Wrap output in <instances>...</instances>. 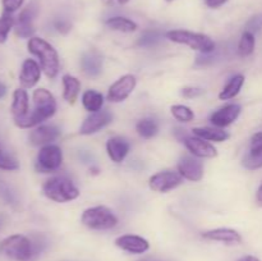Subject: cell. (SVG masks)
<instances>
[{
  "label": "cell",
  "instance_id": "obj_1",
  "mask_svg": "<svg viewBox=\"0 0 262 261\" xmlns=\"http://www.w3.org/2000/svg\"><path fill=\"white\" fill-rule=\"evenodd\" d=\"M48 246L41 234L28 238L22 234L9 235L0 242V252L15 261H35Z\"/></svg>",
  "mask_w": 262,
  "mask_h": 261
},
{
  "label": "cell",
  "instance_id": "obj_2",
  "mask_svg": "<svg viewBox=\"0 0 262 261\" xmlns=\"http://www.w3.org/2000/svg\"><path fill=\"white\" fill-rule=\"evenodd\" d=\"M33 104L35 107L31 113H28L26 117L14 119L17 127L23 128H32L38 125L43 120L53 117L56 112V101L55 97L53 96L50 91L46 89H37L33 91Z\"/></svg>",
  "mask_w": 262,
  "mask_h": 261
},
{
  "label": "cell",
  "instance_id": "obj_3",
  "mask_svg": "<svg viewBox=\"0 0 262 261\" xmlns=\"http://www.w3.org/2000/svg\"><path fill=\"white\" fill-rule=\"evenodd\" d=\"M28 51L37 56L41 69L48 78L53 79L59 73V55L53 45L40 37H31L27 44Z\"/></svg>",
  "mask_w": 262,
  "mask_h": 261
},
{
  "label": "cell",
  "instance_id": "obj_4",
  "mask_svg": "<svg viewBox=\"0 0 262 261\" xmlns=\"http://www.w3.org/2000/svg\"><path fill=\"white\" fill-rule=\"evenodd\" d=\"M42 192L49 200L54 202L73 201L79 196V191L73 182L67 177H53L48 179L42 186Z\"/></svg>",
  "mask_w": 262,
  "mask_h": 261
},
{
  "label": "cell",
  "instance_id": "obj_5",
  "mask_svg": "<svg viewBox=\"0 0 262 261\" xmlns=\"http://www.w3.org/2000/svg\"><path fill=\"white\" fill-rule=\"evenodd\" d=\"M166 38L176 44H183L202 54H211L215 50V42L204 33L192 32L187 30H173L166 32Z\"/></svg>",
  "mask_w": 262,
  "mask_h": 261
},
{
  "label": "cell",
  "instance_id": "obj_6",
  "mask_svg": "<svg viewBox=\"0 0 262 261\" xmlns=\"http://www.w3.org/2000/svg\"><path fill=\"white\" fill-rule=\"evenodd\" d=\"M81 222L92 230H107L117 227L118 217L109 207L94 206L84 210Z\"/></svg>",
  "mask_w": 262,
  "mask_h": 261
},
{
  "label": "cell",
  "instance_id": "obj_7",
  "mask_svg": "<svg viewBox=\"0 0 262 261\" xmlns=\"http://www.w3.org/2000/svg\"><path fill=\"white\" fill-rule=\"evenodd\" d=\"M61 163H63V153L59 146H42L36 159V170L38 173H53L60 168Z\"/></svg>",
  "mask_w": 262,
  "mask_h": 261
},
{
  "label": "cell",
  "instance_id": "obj_8",
  "mask_svg": "<svg viewBox=\"0 0 262 261\" xmlns=\"http://www.w3.org/2000/svg\"><path fill=\"white\" fill-rule=\"evenodd\" d=\"M38 14V4L37 2H31L22 12L19 13L17 18V22L14 23L15 35L18 37L28 38L32 37L35 33V26H33V20Z\"/></svg>",
  "mask_w": 262,
  "mask_h": 261
},
{
  "label": "cell",
  "instance_id": "obj_9",
  "mask_svg": "<svg viewBox=\"0 0 262 261\" xmlns=\"http://www.w3.org/2000/svg\"><path fill=\"white\" fill-rule=\"evenodd\" d=\"M182 183H183V177L177 171L171 170L159 171L148 179L150 188L155 192H161V193L171 191V189L181 186Z\"/></svg>",
  "mask_w": 262,
  "mask_h": 261
},
{
  "label": "cell",
  "instance_id": "obj_10",
  "mask_svg": "<svg viewBox=\"0 0 262 261\" xmlns=\"http://www.w3.org/2000/svg\"><path fill=\"white\" fill-rule=\"evenodd\" d=\"M137 84V79L132 74H125V76L120 77L117 82L109 87L107 91V100L110 102H122L129 96L136 89Z\"/></svg>",
  "mask_w": 262,
  "mask_h": 261
},
{
  "label": "cell",
  "instance_id": "obj_11",
  "mask_svg": "<svg viewBox=\"0 0 262 261\" xmlns=\"http://www.w3.org/2000/svg\"><path fill=\"white\" fill-rule=\"evenodd\" d=\"M178 171L184 179L199 182L204 177V164L194 156L184 155L178 161Z\"/></svg>",
  "mask_w": 262,
  "mask_h": 261
},
{
  "label": "cell",
  "instance_id": "obj_12",
  "mask_svg": "<svg viewBox=\"0 0 262 261\" xmlns=\"http://www.w3.org/2000/svg\"><path fill=\"white\" fill-rule=\"evenodd\" d=\"M113 114L109 110H99L96 113H91V115L84 119L82 123L81 128H79V133L81 135H94V133L99 132L104 127H106L109 123H112Z\"/></svg>",
  "mask_w": 262,
  "mask_h": 261
},
{
  "label": "cell",
  "instance_id": "obj_13",
  "mask_svg": "<svg viewBox=\"0 0 262 261\" xmlns=\"http://www.w3.org/2000/svg\"><path fill=\"white\" fill-rule=\"evenodd\" d=\"M41 67L33 59H26L22 63L19 73V83L23 89H31L35 86L41 77Z\"/></svg>",
  "mask_w": 262,
  "mask_h": 261
},
{
  "label": "cell",
  "instance_id": "obj_14",
  "mask_svg": "<svg viewBox=\"0 0 262 261\" xmlns=\"http://www.w3.org/2000/svg\"><path fill=\"white\" fill-rule=\"evenodd\" d=\"M241 110H242V107L238 104L225 105L224 107H222V109H219L211 115L210 122L217 128L228 127V125H230L237 120V118L241 114Z\"/></svg>",
  "mask_w": 262,
  "mask_h": 261
},
{
  "label": "cell",
  "instance_id": "obj_15",
  "mask_svg": "<svg viewBox=\"0 0 262 261\" xmlns=\"http://www.w3.org/2000/svg\"><path fill=\"white\" fill-rule=\"evenodd\" d=\"M60 135V129L55 125H40L28 135V141L33 146H46L55 141Z\"/></svg>",
  "mask_w": 262,
  "mask_h": 261
},
{
  "label": "cell",
  "instance_id": "obj_16",
  "mask_svg": "<svg viewBox=\"0 0 262 261\" xmlns=\"http://www.w3.org/2000/svg\"><path fill=\"white\" fill-rule=\"evenodd\" d=\"M183 142L186 147L197 158H215V156H217L216 148L214 147V145L207 142L206 140L187 136L183 140Z\"/></svg>",
  "mask_w": 262,
  "mask_h": 261
},
{
  "label": "cell",
  "instance_id": "obj_17",
  "mask_svg": "<svg viewBox=\"0 0 262 261\" xmlns=\"http://www.w3.org/2000/svg\"><path fill=\"white\" fill-rule=\"evenodd\" d=\"M115 245L122 248L123 251H127V252L130 253H143L150 247V245H148L145 238L133 234L120 235L115 240Z\"/></svg>",
  "mask_w": 262,
  "mask_h": 261
},
{
  "label": "cell",
  "instance_id": "obj_18",
  "mask_svg": "<svg viewBox=\"0 0 262 261\" xmlns=\"http://www.w3.org/2000/svg\"><path fill=\"white\" fill-rule=\"evenodd\" d=\"M202 238L207 241H217L228 245H237L242 242V237L239 233L230 228H217V229L207 230L202 233Z\"/></svg>",
  "mask_w": 262,
  "mask_h": 261
},
{
  "label": "cell",
  "instance_id": "obj_19",
  "mask_svg": "<svg viewBox=\"0 0 262 261\" xmlns=\"http://www.w3.org/2000/svg\"><path fill=\"white\" fill-rule=\"evenodd\" d=\"M106 151L109 158L114 163H122L129 153V142L125 138L119 137V136L113 137L107 141Z\"/></svg>",
  "mask_w": 262,
  "mask_h": 261
},
{
  "label": "cell",
  "instance_id": "obj_20",
  "mask_svg": "<svg viewBox=\"0 0 262 261\" xmlns=\"http://www.w3.org/2000/svg\"><path fill=\"white\" fill-rule=\"evenodd\" d=\"M81 67L90 77H96L102 71V56L96 50L87 51L81 59Z\"/></svg>",
  "mask_w": 262,
  "mask_h": 261
},
{
  "label": "cell",
  "instance_id": "obj_21",
  "mask_svg": "<svg viewBox=\"0 0 262 261\" xmlns=\"http://www.w3.org/2000/svg\"><path fill=\"white\" fill-rule=\"evenodd\" d=\"M12 115L14 119L26 117L30 110V101H28V94L25 89H17L13 94L12 101Z\"/></svg>",
  "mask_w": 262,
  "mask_h": 261
},
{
  "label": "cell",
  "instance_id": "obj_22",
  "mask_svg": "<svg viewBox=\"0 0 262 261\" xmlns=\"http://www.w3.org/2000/svg\"><path fill=\"white\" fill-rule=\"evenodd\" d=\"M63 82V97L67 102L69 104H74L79 95V90H81V82L78 78L71 76V74H66L61 78Z\"/></svg>",
  "mask_w": 262,
  "mask_h": 261
},
{
  "label": "cell",
  "instance_id": "obj_23",
  "mask_svg": "<svg viewBox=\"0 0 262 261\" xmlns=\"http://www.w3.org/2000/svg\"><path fill=\"white\" fill-rule=\"evenodd\" d=\"M82 104L87 112L96 113L101 110L102 105H104V96L95 90H87L82 95Z\"/></svg>",
  "mask_w": 262,
  "mask_h": 261
},
{
  "label": "cell",
  "instance_id": "obj_24",
  "mask_svg": "<svg viewBox=\"0 0 262 261\" xmlns=\"http://www.w3.org/2000/svg\"><path fill=\"white\" fill-rule=\"evenodd\" d=\"M192 132H193V135H196L197 137L202 138V140L214 141V142H223V141H227L228 138H229V133H227L225 130L219 129V128H193Z\"/></svg>",
  "mask_w": 262,
  "mask_h": 261
},
{
  "label": "cell",
  "instance_id": "obj_25",
  "mask_svg": "<svg viewBox=\"0 0 262 261\" xmlns=\"http://www.w3.org/2000/svg\"><path fill=\"white\" fill-rule=\"evenodd\" d=\"M243 84H245V76H242V74H237V76L232 77L230 81L225 84L224 89H223L222 92L219 94V99L220 100L233 99V97H235L238 94H239Z\"/></svg>",
  "mask_w": 262,
  "mask_h": 261
},
{
  "label": "cell",
  "instance_id": "obj_26",
  "mask_svg": "<svg viewBox=\"0 0 262 261\" xmlns=\"http://www.w3.org/2000/svg\"><path fill=\"white\" fill-rule=\"evenodd\" d=\"M106 26L113 31H119V32H125L130 33L135 32L137 30V23L133 22L132 19L125 17H120V15H117V17H112L106 20Z\"/></svg>",
  "mask_w": 262,
  "mask_h": 261
},
{
  "label": "cell",
  "instance_id": "obj_27",
  "mask_svg": "<svg viewBox=\"0 0 262 261\" xmlns=\"http://www.w3.org/2000/svg\"><path fill=\"white\" fill-rule=\"evenodd\" d=\"M136 129H137V133L142 138H152L158 135L159 132V125L156 123L155 119L152 118H143L136 125Z\"/></svg>",
  "mask_w": 262,
  "mask_h": 261
},
{
  "label": "cell",
  "instance_id": "obj_28",
  "mask_svg": "<svg viewBox=\"0 0 262 261\" xmlns=\"http://www.w3.org/2000/svg\"><path fill=\"white\" fill-rule=\"evenodd\" d=\"M255 35L250 31H245L242 33V37H241L239 44H238V53L242 58L246 56H250L251 54L255 50Z\"/></svg>",
  "mask_w": 262,
  "mask_h": 261
},
{
  "label": "cell",
  "instance_id": "obj_29",
  "mask_svg": "<svg viewBox=\"0 0 262 261\" xmlns=\"http://www.w3.org/2000/svg\"><path fill=\"white\" fill-rule=\"evenodd\" d=\"M161 38H163V35L159 30H147L138 38V45L143 48H151V46L158 45Z\"/></svg>",
  "mask_w": 262,
  "mask_h": 261
},
{
  "label": "cell",
  "instance_id": "obj_30",
  "mask_svg": "<svg viewBox=\"0 0 262 261\" xmlns=\"http://www.w3.org/2000/svg\"><path fill=\"white\" fill-rule=\"evenodd\" d=\"M171 114L176 118L177 120L183 123H188L191 120H193L194 114L191 110V107L186 106V105H173L170 109Z\"/></svg>",
  "mask_w": 262,
  "mask_h": 261
},
{
  "label": "cell",
  "instance_id": "obj_31",
  "mask_svg": "<svg viewBox=\"0 0 262 261\" xmlns=\"http://www.w3.org/2000/svg\"><path fill=\"white\" fill-rule=\"evenodd\" d=\"M14 23V18L9 13H4L0 17V44H4L7 41L8 35H9Z\"/></svg>",
  "mask_w": 262,
  "mask_h": 261
},
{
  "label": "cell",
  "instance_id": "obj_32",
  "mask_svg": "<svg viewBox=\"0 0 262 261\" xmlns=\"http://www.w3.org/2000/svg\"><path fill=\"white\" fill-rule=\"evenodd\" d=\"M19 168L17 159L13 158L9 154H5L0 150V169L4 170H17Z\"/></svg>",
  "mask_w": 262,
  "mask_h": 261
},
{
  "label": "cell",
  "instance_id": "obj_33",
  "mask_svg": "<svg viewBox=\"0 0 262 261\" xmlns=\"http://www.w3.org/2000/svg\"><path fill=\"white\" fill-rule=\"evenodd\" d=\"M243 166L250 170H256V169L262 168V155L255 156L248 154L247 156H245L243 159Z\"/></svg>",
  "mask_w": 262,
  "mask_h": 261
},
{
  "label": "cell",
  "instance_id": "obj_34",
  "mask_svg": "<svg viewBox=\"0 0 262 261\" xmlns=\"http://www.w3.org/2000/svg\"><path fill=\"white\" fill-rule=\"evenodd\" d=\"M250 154L255 156L262 155V132L255 133L251 138Z\"/></svg>",
  "mask_w": 262,
  "mask_h": 261
},
{
  "label": "cell",
  "instance_id": "obj_35",
  "mask_svg": "<svg viewBox=\"0 0 262 261\" xmlns=\"http://www.w3.org/2000/svg\"><path fill=\"white\" fill-rule=\"evenodd\" d=\"M23 3H25V0H2L3 9H4L5 13H9V14L19 9Z\"/></svg>",
  "mask_w": 262,
  "mask_h": 261
},
{
  "label": "cell",
  "instance_id": "obj_36",
  "mask_svg": "<svg viewBox=\"0 0 262 261\" xmlns=\"http://www.w3.org/2000/svg\"><path fill=\"white\" fill-rule=\"evenodd\" d=\"M202 92H204V90L199 89V87H184V89L182 90V95H183L184 97H187V99L200 96V95H202Z\"/></svg>",
  "mask_w": 262,
  "mask_h": 261
},
{
  "label": "cell",
  "instance_id": "obj_37",
  "mask_svg": "<svg viewBox=\"0 0 262 261\" xmlns=\"http://www.w3.org/2000/svg\"><path fill=\"white\" fill-rule=\"evenodd\" d=\"M262 27V19L260 17H253L250 22L247 23V31L250 32H257L258 30Z\"/></svg>",
  "mask_w": 262,
  "mask_h": 261
},
{
  "label": "cell",
  "instance_id": "obj_38",
  "mask_svg": "<svg viewBox=\"0 0 262 261\" xmlns=\"http://www.w3.org/2000/svg\"><path fill=\"white\" fill-rule=\"evenodd\" d=\"M54 27L56 28V31H59L60 33H68L69 31H71L72 28V25L68 22V20H56L55 23H54Z\"/></svg>",
  "mask_w": 262,
  "mask_h": 261
},
{
  "label": "cell",
  "instance_id": "obj_39",
  "mask_svg": "<svg viewBox=\"0 0 262 261\" xmlns=\"http://www.w3.org/2000/svg\"><path fill=\"white\" fill-rule=\"evenodd\" d=\"M228 0H204L205 4L207 5L211 9H216V8H220L222 5H224Z\"/></svg>",
  "mask_w": 262,
  "mask_h": 261
},
{
  "label": "cell",
  "instance_id": "obj_40",
  "mask_svg": "<svg viewBox=\"0 0 262 261\" xmlns=\"http://www.w3.org/2000/svg\"><path fill=\"white\" fill-rule=\"evenodd\" d=\"M256 200H257V204L260 205V206H262V183H261V186L258 187V189H257V194H256Z\"/></svg>",
  "mask_w": 262,
  "mask_h": 261
},
{
  "label": "cell",
  "instance_id": "obj_41",
  "mask_svg": "<svg viewBox=\"0 0 262 261\" xmlns=\"http://www.w3.org/2000/svg\"><path fill=\"white\" fill-rule=\"evenodd\" d=\"M238 261H260V260H258L257 257H255V256L248 255V256H243V257H241Z\"/></svg>",
  "mask_w": 262,
  "mask_h": 261
},
{
  "label": "cell",
  "instance_id": "obj_42",
  "mask_svg": "<svg viewBox=\"0 0 262 261\" xmlns=\"http://www.w3.org/2000/svg\"><path fill=\"white\" fill-rule=\"evenodd\" d=\"M5 94H7V86L0 82V99H2V97H4Z\"/></svg>",
  "mask_w": 262,
  "mask_h": 261
},
{
  "label": "cell",
  "instance_id": "obj_43",
  "mask_svg": "<svg viewBox=\"0 0 262 261\" xmlns=\"http://www.w3.org/2000/svg\"><path fill=\"white\" fill-rule=\"evenodd\" d=\"M138 261H166V260H161V258H156V257H145V258H141Z\"/></svg>",
  "mask_w": 262,
  "mask_h": 261
},
{
  "label": "cell",
  "instance_id": "obj_44",
  "mask_svg": "<svg viewBox=\"0 0 262 261\" xmlns=\"http://www.w3.org/2000/svg\"><path fill=\"white\" fill-rule=\"evenodd\" d=\"M102 3H104L105 5H110V4H113V0H101Z\"/></svg>",
  "mask_w": 262,
  "mask_h": 261
},
{
  "label": "cell",
  "instance_id": "obj_45",
  "mask_svg": "<svg viewBox=\"0 0 262 261\" xmlns=\"http://www.w3.org/2000/svg\"><path fill=\"white\" fill-rule=\"evenodd\" d=\"M128 2H129V0H118V3H119V4H127Z\"/></svg>",
  "mask_w": 262,
  "mask_h": 261
},
{
  "label": "cell",
  "instance_id": "obj_46",
  "mask_svg": "<svg viewBox=\"0 0 262 261\" xmlns=\"http://www.w3.org/2000/svg\"><path fill=\"white\" fill-rule=\"evenodd\" d=\"M2 222H3V217H2V215H0V224H2Z\"/></svg>",
  "mask_w": 262,
  "mask_h": 261
},
{
  "label": "cell",
  "instance_id": "obj_47",
  "mask_svg": "<svg viewBox=\"0 0 262 261\" xmlns=\"http://www.w3.org/2000/svg\"><path fill=\"white\" fill-rule=\"evenodd\" d=\"M166 2H168V3H170V2H173V0H166Z\"/></svg>",
  "mask_w": 262,
  "mask_h": 261
}]
</instances>
